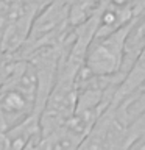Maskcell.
Listing matches in <instances>:
<instances>
[{
    "mask_svg": "<svg viewBox=\"0 0 145 150\" xmlns=\"http://www.w3.org/2000/svg\"><path fill=\"white\" fill-rule=\"evenodd\" d=\"M144 84H145V47L139 52V55L134 58L133 64L126 70L125 77L119 84V88H117L109 106L117 108L126 97H130L131 94L139 91Z\"/></svg>",
    "mask_w": 145,
    "mask_h": 150,
    "instance_id": "cell-2",
    "label": "cell"
},
{
    "mask_svg": "<svg viewBox=\"0 0 145 150\" xmlns=\"http://www.w3.org/2000/svg\"><path fill=\"white\" fill-rule=\"evenodd\" d=\"M130 21L128 23L122 25L109 35L95 36L91 42L84 59V70L91 75L97 77H111V75L123 74V59H125V45L134 22Z\"/></svg>",
    "mask_w": 145,
    "mask_h": 150,
    "instance_id": "cell-1",
    "label": "cell"
}]
</instances>
